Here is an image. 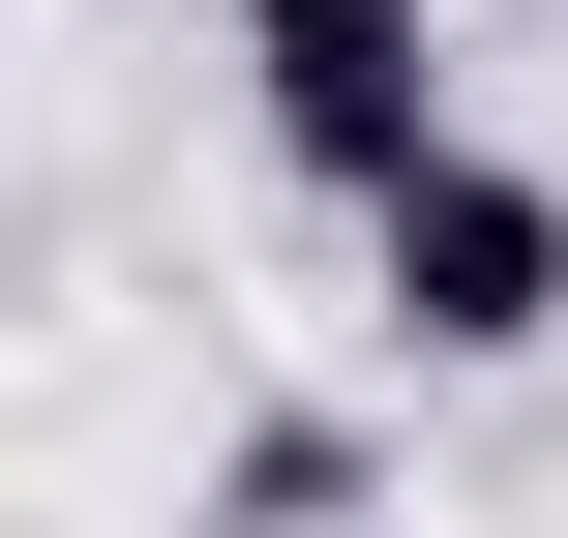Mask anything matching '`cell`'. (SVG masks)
I'll return each instance as SVG.
<instances>
[{
	"label": "cell",
	"instance_id": "1",
	"mask_svg": "<svg viewBox=\"0 0 568 538\" xmlns=\"http://www.w3.org/2000/svg\"><path fill=\"white\" fill-rule=\"evenodd\" d=\"M359 270H389V359H568V180L539 150H419L389 210H359Z\"/></svg>",
	"mask_w": 568,
	"mask_h": 538
},
{
	"label": "cell",
	"instance_id": "2",
	"mask_svg": "<svg viewBox=\"0 0 568 538\" xmlns=\"http://www.w3.org/2000/svg\"><path fill=\"white\" fill-rule=\"evenodd\" d=\"M240 120H270L329 210H389L419 150H479V120H449V30H419V0H240Z\"/></svg>",
	"mask_w": 568,
	"mask_h": 538
},
{
	"label": "cell",
	"instance_id": "3",
	"mask_svg": "<svg viewBox=\"0 0 568 538\" xmlns=\"http://www.w3.org/2000/svg\"><path fill=\"white\" fill-rule=\"evenodd\" d=\"M210 509H240V538H359V449H329V419H270V449H240Z\"/></svg>",
	"mask_w": 568,
	"mask_h": 538
}]
</instances>
